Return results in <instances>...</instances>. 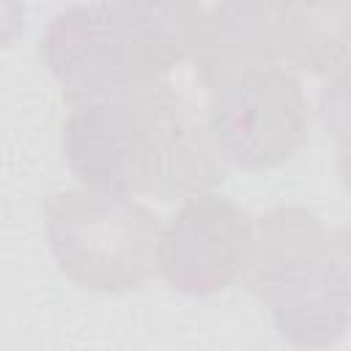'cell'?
Masks as SVG:
<instances>
[{
    "instance_id": "cell-1",
    "label": "cell",
    "mask_w": 351,
    "mask_h": 351,
    "mask_svg": "<svg viewBox=\"0 0 351 351\" xmlns=\"http://www.w3.org/2000/svg\"><path fill=\"white\" fill-rule=\"evenodd\" d=\"M63 156L82 186L126 197L186 200L228 173L206 121L170 82L74 107Z\"/></svg>"
},
{
    "instance_id": "cell-2",
    "label": "cell",
    "mask_w": 351,
    "mask_h": 351,
    "mask_svg": "<svg viewBox=\"0 0 351 351\" xmlns=\"http://www.w3.org/2000/svg\"><path fill=\"white\" fill-rule=\"evenodd\" d=\"M200 3H88L58 11L41 58L63 96L80 107L167 82L189 58Z\"/></svg>"
},
{
    "instance_id": "cell-3",
    "label": "cell",
    "mask_w": 351,
    "mask_h": 351,
    "mask_svg": "<svg viewBox=\"0 0 351 351\" xmlns=\"http://www.w3.org/2000/svg\"><path fill=\"white\" fill-rule=\"evenodd\" d=\"M247 288L271 307L282 340L302 351L337 346L351 321L348 236L313 211L277 206L252 219Z\"/></svg>"
},
{
    "instance_id": "cell-4",
    "label": "cell",
    "mask_w": 351,
    "mask_h": 351,
    "mask_svg": "<svg viewBox=\"0 0 351 351\" xmlns=\"http://www.w3.org/2000/svg\"><path fill=\"white\" fill-rule=\"evenodd\" d=\"M348 3L233 0L200 5L189 60L206 90L266 69L329 71L346 63Z\"/></svg>"
},
{
    "instance_id": "cell-5",
    "label": "cell",
    "mask_w": 351,
    "mask_h": 351,
    "mask_svg": "<svg viewBox=\"0 0 351 351\" xmlns=\"http://www.w3.org/2000/svg\"><path fill=\"white\" fill-rule=\"evenodd\" d=\"M44 217L52 258L80 288L126 293L143 288L156 269L162 225L134 197L88 186L63 189L47 200Z\"/></svg>"
},
{
    "instance_id": "cell-6",
    "label": "cell",
    "mask_w": 351,
    "mask_h": 351,
    "mask_svg": "<svg viewBox=\"0 0 351 351\" xmlns=\"http://www.w3.org/2000/svg\"><path fill=\"white\" fill-rule=\"evenodd\" d=\"M208 96L206 126L225 165L269 170L288 162L307 140L310 107L291 71H247Z\"/></svg>"
},
{
    "instance_id": "cell-7",
    "label": "cell",
    "mask_w": 351,
    "mask_h": 351,
    "mask_svg": "<svg viewBox=\"0 0 351 351\" xmlns=\"http://www.w3.org/2000/svg\"><path fill=\"white\" fill-rule=\"evenodd\" d=\"M252 233V217L233 200L217 192L192 195L159 230L156 269L181 293H219L244 277Z\"/></svg>"
},
{
    "instance_id": "cell-8",
    "label": "cell",
    "mask_w": 351,
    "mask_h": 351,
    "mask_svg": "<svg viewBox=\"0 0 351 351\" xmlns=\"http://www.w3.org/2000/svg\"><path fill=\"white\" fill-rule=\"evenodd\" d=\"M25 5L19 3H0V47L11 44L25 30Z\"/></svg>"
}]
</instances>
